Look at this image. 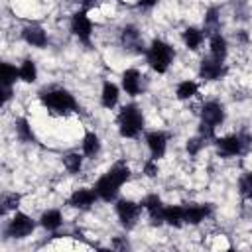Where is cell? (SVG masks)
Masks as SVG:
<instances>
[{
  "instance_id": "obj_1",
  "label": "cell",
  "mask_w": 252,
  "mask_h": 252,
  "mask_svg": "<svg viewBox=\"0 0 252 252\" xmlns=\"http://www.w3.org/2000/svg\"><path fill=\"white\" fill-rule=\"evenodd\" d=\"M39 100L47 110H51L55 114H69V112L79 110V102L75 100V96L67 89H61V87L43 91L39 94Z\"/></svg>"
},
{
  "instance_id": "obj_2",
  "label": "cell",
  "mask_w": 252,
  "mask_h": 252,
  "mask_svg": "<svg viewBox=\"0 0 252 252\" xmlns=\"http://www.w3.org/2000/svg\"><path fill=\"white\" fill-rule=\"evenodd\" d=\"M173 59H175V49L167 41H163V39H154L150 43V47L146 49V61H148V65L156 73H159V75L169 69V65L173 63Z\"/></svg>"
},
{
  "instance_id": "obj_3",
  "label": "cell",
  "mask_w": 252,
  "mask_h": 252,
  "mask_svg": "<svg viewBox=\"0 0 252 252\" xmlns=\"http://www.w3.org/2000/svg\"><path fill=\"white\" fill-rule=\"evenodd\" d=\"M116 124H118V132L122 138H136L144 130V114L140 106L136 104L122 106V110L118 112Z\"/></svg>"
},
{
  "instance_id": "obj_4",
  "label": "cell",
  "mask_w": 252,
  "mask_h": 252,
  "mask_svg": "<svg viewBox=\"0 0 252 252\" xmlns=\"http://www.w3.org/2000/svg\"><path fill=\"white\" fill-rule=\"evenodd\" d=\"M215 146H217L219 156L234 158V156H240V154L248 152V148L252 146V136L248 132H238V134L215 138Z\"/></svg>"
},
{
  "instance_id": "obj_5",
  "label": "cell",
  "mask_w": 252,
  "mask_h": 252,
  "mask_svg": "<svg viewBox=\"0 0 252 252\" xmlns=\"http://www.w3.org/2000/svg\"><path fill=\"white\" fill-rule=\"evenodd\" d=\"M35 230V220L32 217H28L26 213H14V217L8 220L4 234L10 238H26Z\"/></svg>"
},
{
  "instance_id": "obj_6",
  "label": "cell",
  "mask_w": 252,
  "mask_h": 252,
  "mask_svg": "<svg viewBox=\"0 0 252 252\" xmlns=\"http://www.w3.org/2000/svg\"><path fill=\"white\" fill-rule=\"evenodd\" d=\"M114 209H116V217L124 228L136 226V220L140 219V211H142L140 203H134L132 199H118Z\"/></svg>"
},
{
  "instance_id": "obj_7",
  "label": "cell",
  "mask_w": 252,
  "mask_h": 252,
  "mask_svg": "<svg viewBox=\"0 0 252 252\" xmlns=\"http://www.w3.org/2000/svg\"><path fill=\"white\" fill-rule=\"evenodd\" d=\"M71 32L75 33V37L85 43L91 45V35H93V20L87 16V10H79L73 14L71 18Z\"/></svg>"
},
{
  "instance_id": "obj_8",
  "label": "cell",
  "mask_w": 252,
  "mask_h": 252,
  "mask_svg": "<svg viewBox=\"0 0 252 252\" xmlns=\"http://www.w3.org/2000/svg\"><path fill=\"white\" fill-rule=\"evenodd\" d=\"M226 73H228V69H226V65L222 61H217L211 55L201 59L199 75H201L203 81H220L222 77H226Z\"/></svg>"
},
{
  "instance_id": "obj_9",
  "label": "cell",
  "mask_w": 252,
  "mask_h": 252,
  "mask_svg": "<svg viewBox=\"0 0 252 252\" xmlns=\"http://www.w3.org/2000/svg\"><path fill=\"white\" fill-rule=\"evenodd\" d=\"M140 205H142V209L148 211L150 222H152L154 226H161V224H165V220H163V209H165V205L161 203L159 195L150 193V195H146V197L140 201Z\"/></svg>"
},
{
  "instance_id": "obj_10",
  "label": "cell",
  "mask_w": 252,
  "mask_h": 252,
  "mask_svg": "<svg viewBox=\"0 0 252 252\" xmlns=\"http://www.w3.org/2000/svg\"><path fill=\"white\" fill-rule=\"evenodd\" d=\"M93 189L96 191L98 199H102L104 203H110V201L116 199V195H118V191H120V185H118L108 173H104V175H100V177L96 179V183H94Z\"/></svg>"
},
{
  "instance_id": "obj_11",
  "label": "cell",
  "mask_w": 252,
  "mask_h": 252,
  "mask_svg": "<svg viewBox=\"0 0 252 252\" xmlns=\"http://www.w3.org/2000/svg\"><path fill=\"white\" fill-rule=\"evenodd\" d=\"M146 146L154 159H161L167 150V134L161 130H152L146 134Z\"/></svg>"
},
{
  "instance_id": "obj_12",
  "label": "cell",
  "mask_w": 252,
  "mask_h": 252,
  "mask_svg": "<svg viewBox=\"0 0 252 252\" xmlns=\"http://www.w3.org/2000/svg\"><path fill=\"white\" fill-rule=\"evenodd\" d=\"M98 195L94 189H87V187H81V189H75L69 197V205L73 209H79V211H89L94 203H96Z\"/></svg>"
},
{
  "instance_id": "obj_13",
  "label": "cell",
  "mask_w": 252,
  "mask_h": 252,
  "mask_svg": "<svg viewBox=\"0 0 252 252\" xmlns=\"http://www.w3.org/2000/svg\"><path fill=\"white\" fill-rule=\"evenodd\" d=\"M201 120L217 128L224 122V106L219 100H207L201 108Z\"/></svg>"
},
{
  "instance_id": "obj_14",
  "label": "cell",
  "mask_w": 252,
  "mask_h": 252,
  "mask_svg": "<svg viewBox=\"0 0 252 252\" xmlns=\"http://www.w3.org/2000/svg\"><path fill=\"white\" fill-rule=\"evenodd\" d=\"M120 43L126 47V49H130V51H144V43H142V33H140V30L134 26V24H128V26H124L122 28V32H120Z\"/></svg>"
},
{
  "instance_id": "obj_15",
  "label": "cell",
  "mask_w": 252,
  "mask_h": 252,
  "mask_svg": "<svg viewBox=\"0 0 252 252\" xmlns=\"http://www.w3.org/2000/svg\"><path fill=\"white\" fill-rule=\"evenodd\" d=\"M22 37H24V41L28 43V45H32V47H45L47 45V32L41 28V26H37V24H30V26H26L24 30H22Z\"/></svg>"
},
{
  "instance_id": "obj_16",
  "label": "cell",
  "mask_w": 252,
  "mask_h": 252,
  "mask_svg": "<svg viewBox=\"0 0 252 252\" xmlns=\"http://www.w3.org/2000/svg\"><path fill=\"white\" fill-rule=\"evenodd\" d=\"M120 79H122V89L126 91V94L136 96L142 93V75L138 69H126Z\"/></svg>"
},
{
  "instance_id": "obj_17",
  "label": "cell",
  "mask_w": 252,
  "mask_h": 252,
  "mask_svg": "<svg viewBox=\"0 0 252 252\" xmlns=\"http://www.w3.org/2000/svg\"><path fill=\"white\" fill-rule=\"evenodd\" d=\"M183 213H185V222L187 224H199L209 217L211 207L209 205H199V203H189L187 207H183Z\"/></svg>"
},
{
  "instance_id": "obj_18",
  "label": "cell",
  "mask_w": 252,
  "mask_h": 252,
  "mask_svg": "<svg viewBox=\"0 0 252 252\" xmlns=\"http://www.w3.org/2000/svg\"><path fill=\"white\" fill-rule=\"evenodd\" d=\"M209 51H211V57H213V59L224 63V59H226V55H228V43H226V39L220 35V32L211 33V39H209Z\"/></svg>"
},
{
  "instance_id": "obj_19",
  "label": "cell",
  "mask_w": 252,
  "mask_h": 252,
  "mask_svg": "<svg viewBox=\"0 0 252 252\" xmlns=\"http://www.w3.org/2000/svg\"><path fill=\"white\" fill-rule=\"evenodd\" d=\"M120 98V89L112 83V81H104L102 83V91H100V104L108 110H112L118 104Z\"/></svg>"
},
{
  "instance_id": "obj_20",
  "label": "cell",
  "mask_w": 252,
  "mask_h": 252,
  "mask_svg": "<svg viewBox=\"0 0 252 252\" xmlns=\"http://www.w3.org/2000/svg\"><path fill=\"white\" fill-rule=\"evenodd\" d=\"M181 39H183V43H185L187 49L197 51V49L203 45V41H205V32L199 30V28H195V26H189V28L183 30Z\"/></svg>"
},
{
  "instance_id": "obj_21",
  "label": "cell",
  "mask_w": 252,
  "mask_h": 252,
  "mask_svg": "<svg viewBox=\"0 0 252 252\" xmlns=\"http://www.w3.org/2000/svg\"><path fill=\"white\" fill-rule=\"evenodd\" d=\"M39 224H41L45 230L55 232V230L63 224L61 211H59V209H47V211H43V213H41V217H39Z\"/></svg>"
},
{
  "instance_id": "obj_22",
  "label": "cell",
  "mask_w": 252,
  "mask_h": 252,
  "mask_svg": "<svg viewBox=\"0 0 252 252\" xmlns=\"http://www.w3.org/2000/svg\"><path fill=\"white\" fill-rule=\"evenodd\" d=\"M14 130H16V136H18L20 142H24V144H33V142H35V134H33V130H32V126H30V122H28V118H22V116L16 118Z\"/></svg>"
},
{
  "instance_id": "obj_23",
  "label": "cell",
  "mask_w": 252,
  "mask_h": 252,
  "mask_svg": "<svg viewBox=\"0 0 252 252\" xmlns=\"http://www.w3.org/2000/svg\"><path fill=\"white\" fill-rule=\"evenodd\" d=\"M163 220H165V224L175 226V228L183 226V222H185L183 207H179V205H169V207H165V209H163Z\"/></svg>"
},
{
  "instance_id": "obj_24",
  "label": "cell",
  "mask_w": 252,
  "mask_h": 252,
  "mask_svg": "<svg viewBox=\"0 0 252 252\" xmlns=\"http://www.w3.org/2000/svg\"><path fill=\"white\" fill-rule=\"evenodd\" d=\"M98 152H100V138H98V134H94L93 130H87L85 136H83V154L87 158H94V156H98Z\"/></svg>"
},
{
  "instance_id": "obj_25",
  "label": "cell",
  "mask_w": 252,
  "mask_h": 252,
  "mask_svg": "<svg viewBox=\"0 0 252 252\" xmlns=\"http://www.w3.org/2000/svg\"><path fill=\"white\" fill-rule=\"evenodd\" d=\"M106 173H108V175H110V177H112V179H114V181H116L120 187H122V185H124V183L130 179V175H132L130 167H128L124 161H116V163H114V165H112V167H110Z\"/></svg>"
},
{
  "instance_id": "obj_26",
  "label": "cell",
  "mask_w": 252,
  "mask_h": 252,
  "mask_svg": "<svg viewBox=\"0 0 252 252\" xmlns=\"http://www.w3.org/2000/svg\"><path fill=\"white\" fill-rule=\"evenodd\" d=\"M18 69H20V81H24V83H35L37 81V67H35L33 59H30V57L24 59Z\"/></svg>"
},
{
  "instance_id": "obj_27",
  "label": "cell",
  "mask_w": 252,
  "mask_h": 252,
  "mask_svg": "<svg viewBox=\"0 0 252 252\" xmlns=\"http://www.w3.org/2000/svg\"><path fill=\"white\" fill-rule=\"evenodd\" d=\"M0 79H2V87H14V83L20 79V69H16L12 63H2Z\"/></svg>"
},
{
  "instance_id": "obj_28",
  "label": "cell",
  "mask_w": 252,
  "mask_h": 252,
  "mask_svg": "<svg viewBox=\"0 0 252 252\" xmlns=\"http://www.w3.org/2000/svg\"><path fill=\"white\" fill-rule=\"evenodd\" d=\"M197 91H199L197 83L191 81V79H187V81H181V83L177 85V89H175V96H177L179 100H189V98H193V96L197 94Z\"/></svg>"
},
{
  "instance_id": "obj_29",
  "label": "cell",
  "mask_w": 252,
  "mask_h": 252,
  "mask_svg": "<svg viewBox=\"0 0 252 252\" xmlns=\"http://www.w3.org/2000/svg\"><path fill=\"white\" fill-rule=\"evenodd\" d=\"M63 165L69 173H79L83 167V156L79 152H69L63 156Z\"/></svg>"
},
{
  "instance_id": "obj_30",
  "label": "cell",
  "mask_w": 252,
  "mask_h": 252,
  "mask_svg": "<svg viewBox=\"0 0 252 252\" xmlns=\"http://www.w3.org/2000/svg\"><path fill=\"white\" fill-rule=\"evenodd\" d=\"M219 24H220V16H219V8L211 6L205 14V30H209V33L219 32Z\"/></svg>"
},
{
  "instance_id": "obj_31",
  "label": "cell",
  "mask_w": 252,
  "mask_h": 252,
  "mask_svg": "<svg viewBox=\"0 0 252 252\" xmlns=\"http://www.w3.org/2000/svg\"><path fill=\"white\" fill-rule=\"evenodd\" d=\"M20 201H22L20 193H4L2 195V215H6L8 211H18Z\"/></svg>"
},
{
  "instance_id": "obj_32",
  "label": "cell",
  "mask_w": 252,
  "mask_h": 252,
  "mask_svg": "<svg viewBox=\"0 0 252 252\" xmlns=\"http://www.w3.org/2000/svg\"><path fill=\"white\" fill-rule=\"evenodd\" d=\"M238 191L244 199H252V171H246L238 181Z\"/></svg>"
},
{
  "instance_id": "obj_33",
  "label": "cell",
  "mask_w": 252,
  "mask_h": 252,
  "mask_svg": "<svg viewBox=\"0 0 252 252\" xmlns=\"http://www.w3.org/2000/svg\"><path fill=\"white\" fill-rule=\"evenodd\" d=\"M205 138H201L199 134L197 136H193V138H189L187 140V144H185V148H187V154L189 156H197L201 150H203V146H205Z\"/></svg>"
},
{
  "instance_id": "obj_34",
  "label": "cell",
  "mask_w": 252,
  "mask_h": 252,
  "mask_svg": "<svg viewBox=\"0 0 252 252\" xmlns=\"http://www.w3.org/2000/svg\"><path fill=\"white\" fill-rule=\"evenodd\" d=\"M199 136L205 138L207 142H209V140H215V138H217V136H215V126H211V124H207V122L201 120V124H199Z\"/></svg>"
},
{
  "instance_id": "obj_35",
  "label": "cell",
  "mask_w": 252,
  "mask_h": 252,
  "mask_svg": "<svg viewBox=\"0 0 252 252\" xmlns=\"http://www.w3.org/2000/svg\"><path fill=\"white\" fill-rule=\"evenodd\" d=\"M144 173L148 175V177H156L158 173H159V167H158V159H148L146 163H144Z\"/></svg>"
},
{
  "instance_id": "obj_36",
  "label": "cell",
  "mask_w": 252,
  "mask_h": 252,
  "mask_svg": "<svg viewBox=\"0 0 252 252\" xmlns=\"http://www.w3.org/2000/svg\"><path fill=\"white\" fill-rule=\"evenodd\" d=\"M156 4H158V0H138V6L144 8V10H150V8H154Z\"/></svg>"
},
{
  "instance_id": "obj_37",
  "label": "cell",
  "mask_w": 252,
  "mask_h": 252,
  "mask_svg": "<svg viewBox=\"0 0 252 252\" xmlns=\"http://www.w3.org/2000/svg\"><path fill=\"white\" fill-rule=\"evenodd\" d=\"M77 4H81V10H89L91 6L96 4V0H77Z\"/></svg>"
}]
</instances>
